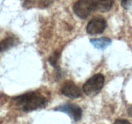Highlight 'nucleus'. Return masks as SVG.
Returning <instances> with one entry per match:
<instances>
[{
    "instance_id": "nucleus-5",
    "label": "nucleus",
    "mask_w": 132,
    "mask_h": 124,
    "mask_svg": "<svg viewBox=\"0 0 132 124\" xmlns=\"http://www.w3.org/2000/svg\"><path fill=\"white\" fill-rule=\"evenodd\" d=\"M61 92L65 96L72 99L79 98L82 94L80 89L71 81H67L63 83Z\"/></svg>"
},
{
    "instance_id": "nucleus-12",
    "label": "nucleus",
    "mask_w": 132,
    "mask_h": 124,
    "mask_svg": "<svg viewBox=\"0 0 132 124\" xmlns=\"http://www.w3.org/2000/svg\"><path fill=\"white\" fill-rule=\"evenodd\" d=\"M52 2H53V0H42L41 3L40 4V7H44V8L48 7L51 3Z\"/></svg>"
},
{
    "instance_id": "nucleus-4",
    "label": "nucleus",
    "mask_w": 132,
    "mask_h": 124,
    "mask_svg": "<svg viewBox=\"0 0 132 124\" xmlns=\"http://www.w3.org/2000/svg\"><path fill=\"white\" fill-rule=\"evenodd\" d=\"M106 27V20L102 18H95L91 20L87 24L86 31L91 35L99 34L104 31Z\"/></svg>"
},
{
    "instance_id": "nucleus-6",
    "label": "nucleus",
    "mask_w": 132,
    "mask_h": 124,
    "mask_svg": "<svg viewBox=\"0 0 132 124\" xmlns=\"http://www.w3.org/2000/svg\"><path fill=\"white\" fill-rule=\"evenodd\" d=\"M55 110L68 114L75 121H78L80 120L82 116V109L75 105H63L60 106L59 107H57L56 109H55Z\"/></svg>"
},
{
    "instance_id": "nucleus-14",
    "label": "nucleus",
    "mask_w": 132,
    "mask_h": 124,
    "mask_svg": "<svg viewBox=\"0 0 132 124\" xmlns=\"http://www.w3.org/2000/svg\"><path fill=\"white\" fill-rule=\"evenodd\" d=\"M35 1H36V0H24V2H25L24 5H25V6H29L30 5H31L32 3H34Z\"/></svg>"
},
{
    "instance_id": "nucleus-11",
    "label": "nucleus",
    "mask_w": 132,
    "mask_h": 124,
    "mask_svg": "<svg viewBox=\"0 0 132 124\" xmlns=\"http://www.w3.org/2000/svg\"><path fill=\"white\" fill-rule=\"evenodd\" d=\"M132 5V0H121V5L124 9H128Z\"/></svg>"
},
{
    "instance_id": "nucleus-2",
    "label": "nucleus",
    "mask_w": 132,
    "mask_h": 124,
    "mask_svg": "<svg viewBox=\"0 0 132 124\" xmlns=\"http://www.w3.org/2000/svg\"><path fill=\"white\" fill-rule=\"evenodd\" d=\"M104 76L102 74L93 76L84 85V92L87 96H94L102 88L104 84Z\"/></svg>"
},
{
    "instance_id": "nucleus-3",
    "label": "nucleus",
    "mask_w": 132,
    "mask_h": 124,
    "mask_svg": "<svg viewBox=\"0 0 132 124\" xmlns=\"http://www.w3.org/2000/svg\"><path fill=\"white\" fill-rule=\"evenodd\" d=\"M73 10L78 17L86 19L93 11L92 0H78L75 3Z\"/></svg>"
},
{
    "instance_id": "nucleus-9",
    "label": "nucleus",
    "mask_w": 132,
    "mask_h": 124,
    "mask_svg": "<svg viewBox=\"0 0 132 124\" xmlns=\"http://www.w3.org/2000/svg\"><path fill=\"white\" fill-rule=\"evenodd\" d=\"M111 41L108 38H95L91 40V43L96 49H105L111 44Z\"/></svg>"
},
{
    "instance_id": "nucleus-8",
    "label": "nucleus",
    "mask_w": 132,
    "mask_h": 124,
    "mask_svg": "<svg viewBox=\"0 0 132 124\" xmlns=\"http://www.w3.org/2000/svg\"><path fill=\"white\" fill-rule=\"evenodd\" d=\"M18 43V40L15 38L8 37L2 40L0 42V52H5L8 49H11L13 46L16 45Z\"/></svg>"
},
{
    "instance_id": "nucleus-7",
    "label": "nucleus",
    "mask_w": 132,
    "mask_h": 124,
    "mask_svg": "<svg viewBox=\"0 0 132 124\" xmlns=\"http://www.w3.org/2000/svg\"><path fill=\"white\" fill-rule=\"evenodd\" d=\"M93 10L101 12L110 11L113 5V0H92Z\"/></svg>"
},
{
    "instance_id": "nucleus-1",
    "label": "nucleus",
    "mask_w": 132,
    "mask_h": 124,
    "mask_svg": "<svg viewBox=\"0 0 132 124\" xmlns=\"http://www.w3.org/2000/svg\"><path fill=\"white\" fill-rule=\"evenodd\" d=\"M14 100L24 111H32L43 108L47 103L46 98L35 92H28L16 97Z\"/></svg>"
},
{
    "instance_id": "nucleus-13",
    "label": "nucleus",
    "mask_w": 132,
    "mask_h": 124,
    "mask_svg": "<svg viewBox=\"0 0 132 124\" xmlns=\"http://www.w3.org/2000/svg\"><path fill=\"white\" fill-rule=\"evenodd\" d=\"M113 124H131L128 121L126 120H122V119H119L117 120L116 121L114 122Z\"/></svg>"
},
{
    "instance_id": "nucleus-10",
    "label": "nucleus",
    "mask_w": 132,
    "mask_h": 124,
    "mask_svg": "<svg viewBox=\"0 0 132 124\" xmlns=\"http://www.w3.org/2000/svg\"><path fill=\"white\" fill-rule=\"evenodd\" d=\"M60 56V53L56 51L49 58V62H50V64H51L52 66L54 67V68H58V59H59Z\"/></svg>"
},
{
    "instance_id": "nucleus-15",
    "label": "nucleus",
    "mask_w": 132,
    "mask_h": 124,
    "mask_svg": "<svg viewBox=\"0 0 132 124\" xmlns=\"http://www.w3.org/2000/svg\"><path fill=\"white\" fill-rule=\"evenodd\" d=\"M128 114H129V116H130L132 118V106H131V107H129V109H128Z\"/></svg>"
}]
</instances>
